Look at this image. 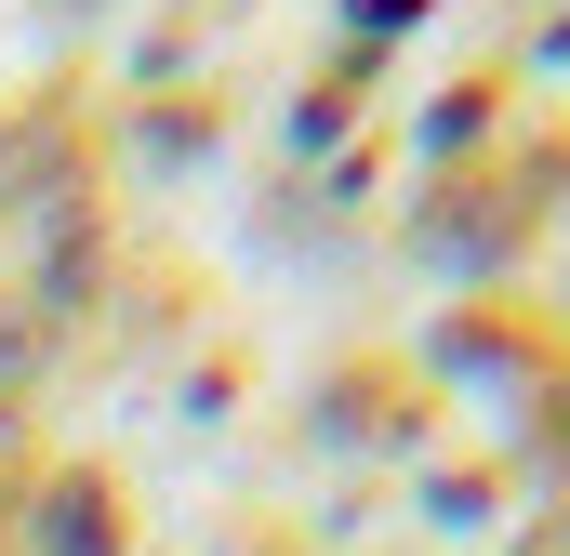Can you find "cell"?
<instances>
[{
  "label": "cell",
  "mask_w": 570,
  "mask_h": 556,
  "mask_svg": "<svg viewBox=\"0 0 570 556\" xmlns=\"http://www.w3.org/2000/svg\"><path fill=\"white\" fill-rule=\"evenodd\" d=\"M40 556H120V504L67 477V490H53V517H40Z\"/></svg>",
  "instance_id": "6da1fadb"
}]
</instances>
